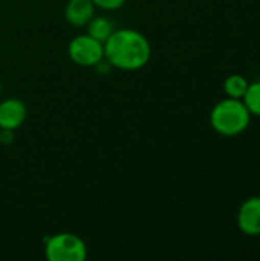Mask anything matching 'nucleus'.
Here are the masks:
<instances>
[{"mask_svg":"<svg viewBox=\"0 0 260 261\" xmlns=\"http://www.w3.org/2000/svg\"><path fill=\"white\" fill-rule=\"evenodd\" d=\"M150 57L152 44L149 38L136 29H115L104 41V58L118 70H139L150 61Z\"/></svg>","mask_w":260,"mask_h":261,"instance_id":"nucleus-1","label":"nucleus"},{"mask_svg":"<svg viewBox=\"0 0 260 261\" xmlns=\"http://www.w3.org/2000/svg\"><path fill=\"white\" fill-rule=\"evenodd\" d=\"M251 121V113L242 99L225 98L219 101L210 113V124L221 136H238L244 133Z\"/></svg>","mask_w":260,"mask_h":261,"instance_id":"nucleus-2","label":"nucleus"},{"mask_svg":"<svg viewBox=\"0 0 260 261\" xmlns=\"http://www.w3.org/2000/svg\"><path fill=\"white\" fill-rule=\"evenodd\" d=\"M44 257L48 261H84L87 245L77 234L58 232L46 239Z\"/></svg>","mask_w":260,"mask_h":261,"instance_id":"nucleus-3","label":"nucleus"},{"mask_svg":"<svg viewBox=\"0 0 260 261\" xmlns=\"http://www.w3.org/2000/svg\"><path fill=\"white\" fill-rule=\"evenodd\" d=\"M67 55L72 63L81 67H95L104 60V43L89 34L75 35L67 44Z\"/></svg>","mask_w":260,"mask_h":261,"instance_id":"nucleus-4","label":"nucleus"},{"mask_svg":"<svg viewBox=\"0 0 260 261\" xmlns=\"http://www.w3.org/2000/svg\"><path fill=\"white\" fill-rule=\"evenodd\" d=\"M238 228L250 237L260 236V196H251L238 211Z\"/></svg>","mask_w":260,"mask_h":261,"instance_id":"nucleus-5","label":"nucleus"},{"mask_svg":"<svg viewBox=\"0 0 260 261\" xmlns=\"http://www.w3.org/2000/svg\"><path fill=\"white\" fill-rule=\"evenodd\" d=\"M28 116L26 104L18 98H6L0 102V130L15 132Z\"/></svg>","mask_w":260,"mask_h":261,"instance_id":"nucleus-6","label":"nucleus"},{"mask_svg":"<svg viewBox=\"0 0 260 261\" xmlns=\"http://www.w3.org/2000/svg\"><path fill=\"white\" fill-rule=\"evenodd\" d=\"M95 9L92 0H67L64 6V18L70 26L84 28L95 15Z\"/></svg>","mask_w":260,"mask_h":261,"instance_id":"nucleus-7","label":"nucleus"},{"mask_svg":"<svg viewBox=\"0 0 260 261\" xmlns=\"http://www.w3.org/2000/svg\"><path fill=\"white\" fill-rule=\"evenodd\" d=\"M86 28H87L86 34H89L90 37H93L101 43H104L115 31V24L112 23V20H109L104 15H93L90 21L86 24Z\"/></svg>","mask_w":260,"mask_h":261,"instance_id":"nucleus-8","label":"nucleus"},{"mask_svg":"<svg viewBox=\"0 0 260 261\" xmlns=\"http://www.w3.org/2000/svg\"><path fill=\"white\" fill-rule=\"evenodd\" d=\"M248 81L244 75L239 73H233L230 76L225 78L224 81V92L227 95V98H234V99H242L247 87H248Z\"/></svg>","mask_w":260,"mask_h":261,"instance_id":"nucleus-9","label":"nucleus"},{"mask_svg":"<svg viewBox=\"0 0 260 261\" xmlns=\"http://www.w3.org/2000/svg\"><path fill=\"white\" fill-rule=\"evenodd\" d=\"M242 101L245 107L248 109V112L251 113V116L260 118V81H254L248 84Z\"/></svg>","mask_w":260,"mask_h":261,"instance_id":"nucleus-10","label":"nucleus"},{"mask_svg":"<svg viewBox=\"0 0 260 261\" xmlns=\"http://www.w3.org/2000/svg\"><path fill=\"white\" fill-rule=\"evenodd\" d=\"M127 0H92L95 8H100L103 11H118L126 5Z\"/></svg>","mask_w":260,"mask_h":261,"instance_id":"nucleus-11","label":"nucleus"},{"mask_svg":"<svg viewBox=\"0 0 260 261\" xmlns=\"http://www.w3.org/2000/svg\"><path fill=\"white\" fill-rule=\"evenodd\" d=\"M0 90H2V84H0Z\"/></svg>","mask_w":260,"mask_h":261,"instance_id":"nucleus-12","label":"nucleus"}]
</instances>
